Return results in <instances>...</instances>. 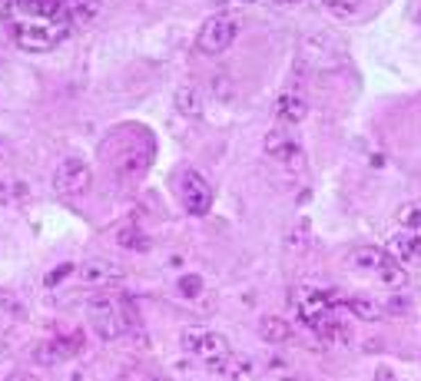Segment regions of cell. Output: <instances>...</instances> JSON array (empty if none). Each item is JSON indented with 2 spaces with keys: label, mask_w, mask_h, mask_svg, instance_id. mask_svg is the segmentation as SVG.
Here are the masks:
<instances>
[{
  "label": "cell",
  "mask_w": 421,
  "mask_h": 381,
  "mask_svg": "<svg viewBox=\"0 0 421 381\" xmlns=\"http://www.w3.org/2000/svg\"><path fill=\"white\" fill-rule=\"evenodd\" d=\"M100 0H3V20L14 40L27 50H50L87 24Z\"/></svg>",
  "instance_id": "obj_1"
},
{
  "label": "cell",
  "mask_w": 421,
  "mask_h": 381,
  "mask_svg": "<svg viewBox=\"0 0 421 381\" xmlns=\"http://www.w3.org/2000/svg\"><path fill=\"white\" fill-rule=\"evenodd\" d=\"M239 24H242V20L236 14H216V17H209V20L203 24L199 37H196V44H199V50H203L206 57H216V53L229 50V46H232V40L239 37Z\"/></svg>",
  "instance_id": "obj_2"
},
{
  "label": "cell",
  "mask_w": 421,
  "mask_h": 381,
  "mask_svg": "<svg viewBox=\"0 0 421 381\" xmlns=\"http://www.w3.org/2000/svg\"><path fill=\"white\" fill-rule=\"evenodd\" d=\"M93 183V172L90 166L83 163V159H63L60 166L53 169V189L60 193V196H80V193H87Z\"/></svg>",
  "instance_id": "obj_3"
},
{
  "label": "cell",
  "mask_w": 421,
  "mask_h": 381,
  "mask_svg": "<svg viewBox=\"0 0 421 381\" xmlns=\"http://www.w3.org/2000/svg\"><path fill=\"white\" fill-rule=\"evenodd\" d=\"M182 345L189 351H196L199 358H206V362H223V358H229L226 335L209 332V328H186L182 332Z\"/></svg>",
  "instance_id": "obj_4"
},
{
  "label": "cell",
  "mask_w": 421,
  "mask_h": 381,
  "mask_svg": "<svg viewBox=\"0 0 421 381\" xmlns=\"http://www.w3.org/2000/svg\"><path fill=\"white\" fill-rule=\"evenodd\" d=\"M182 206L193 215H206L212 209V186L206 183V176L199 169L182 172Z\"/></svg>",
  "instance_id": "obj_5"
},
{
  "label": "cell",
  "mask_w": 421,
  "mask_h": 381,
  "mask_svg": "<svg viewBox=\"0 0 421 381\" xmlns=\"http://www.w3.org/2000/svg\"><path fill=\"white\" fill-rule=\"evenodd\" d=\"M90 325L93 332L103 338V342H113V338L123 332L120 325V308H117V302H110V299H93L90 302Z\"/></svg>",
  "instance_id": "obj_6"
},
{
  "label": "cell",
  "mask_w": 421,
  "mask_h": 381,
  "mask_svg": "<svg viewBox=\"0 0 421 381\" xmlns=\"http://www.w3.org/2000/svg\"><path fill=\"white\" fill-rule=\"evenodd\" d=\"M83 351V335H63V338H50V342H40L33 358L40 365H60V362H70L74 355Z\"/></svg>",
  "instance_id": "obj_7"
},
{
  "label": "cell",
  "mask_w": 421,
  "mask_h": 381,
  "mask_svg": "<svg viewBox=\"0 0 421 381\" xmlns=\"http://www.w3.org/2000/svg\"><path fill=\"white\" fill-rule=\"evenodd\" d=\"M332 302H335L332 292H305L302 302H299V319L316 332L322 321L332 319Z\"/></svg>",
  "instance_id": "obj_8"
},
{
  "label": "cell",
  "mask_w": 421,
  "mask_h": 381,
  "mask_svg": "<svg viewBox=\"0 0 421 381\" xmlns=\"http://www.w3.org/2000/svg\"><path fill=\"white\" fill-rule=\"evenodd\" d=\"M76 275H80L83 285H113V282H123L126 272H123V265L110 259H90L76 269Z\"/></svg>",
  "instance_id": "obj_9"
},
{
  "label": "cell",
  "mask_w": 421,
  "mask_h": 381,
  "mask_svg": "<svg viewBox=\"0 0 421 381\" xmlns=\"http://www.w3.org/2000/svg\"><path fill=\"white\" fill-rule=\"evenodd\" d=\"M388 252H391V259H398V262H418L421 259V236L411 232V229L391 236Z\"/></svg>",
  "instance_id": "obj_10"
},
{
  "label": "cell",
  "mask_w": 421,
  "mask_h": 381,
  "mask_svg": "<svg viewBox=\"0 0 421 381\" xmlns=\"http://www.w3.org/2000/svg\"><path fill=\"white\" fill-rule=\"evenodd\" d=\"M173 103H176V113L189 116V120H199V116L206 113V96H203V93H199V87H193V83L180 87V90H176V96H173Z\"/></svg>",
  "instance_id": "obj_11"
},
{
  "label": "cell",
  "mask_w": 421,
  "mask_h": 381,
  "mask_svg": "<svg viewBox=\"0 0 421 381\" xmlns=\"http://www.w3.org/2000/svg\"><path fill=\"white\" fill-rule=\"evenodd\" d=\"M275 116L286 123V126H299L305 116H309V103L302 100L299 93H282L275 100Z\"/></svg>",
  "instance_id": "obj_12"
},
{
  "label": "cell",
  "mask_w": 421,
  "mask_h": 381,
  "mask_svg": "<svg viewBox=\"0 0 421 381\" xmlns=\"http://www.w3.org/2000/svg\"><path fill=\"white\" fill-rule=\"evenodd\" d=\"M262 150H266V156H272V159H292V156H299V146H295V139L289 136L286 130H272V133H266Z\"/></svg>",
  "instance_id": "obj_13"
},
{
  "label": "cell",
  "mask_w": 421,
  "mask_h": 381,
  "mask_svg": "<svg viewBox=\"0 0 421 381\" xmlns=\"http://www.w3.org/2000/svg\"><path fill=\"white\" fill-rule=\"evenodd\" d=\"M259 335L262 342H269V345H282L292 338V325L286 319H262L259 321Z\"/></svg>",
  "instance_id": "obj_14"
},
{
  "label": "cell",
  "mask_w": 421,
  "mask_h": 381,
  "mask_svg": "<svg viewBox=\"0 0 421 381\" xmlns=\"http://www.w3.org/2000/svg\"><path fill=\"white\" fill-rule=\"evenodd\" d=\"M209 371L223 375V378H249L252 375V362L249 358H236V362L223 358V362H209Z\"/></svg>",
  "instance_id": "obj_15"
},
{
  "label": "cell",
  "mask_w": 421,
  "mask_h": 381,
  "mask_svg": "<svg viewBox=\"0 0 421 381\" xmlns=\"http://www.w3.org/2000/svg\"><path fill=\"white\" fill-rule=\"evenodd\" d=\"M375 272L381 275V282H385L388 289H405V285H408V272L398 265V259H385Z\"/></svg>",
  "instance_id": "obj_16"
},
{
  "label": "cell",
  "mask_w": 421,
  "mask_h": 381,
  "mask_svg": "<svg viewBox=\"0 0 421 381\" xmlns=\"http://www.w3.org/2000/svg\"><path fill=\"white\" fill-rule=\"evenodd\" d=\"M316 335L322 338V342H335V345H345L348 338H352V332H348L342 321H335V315H332L329 321H322V325L316 328Z\"/></svg>",
  "instance_id": "obj_17"
},
{
  "label": "cell",
  "mask_w": 421,
  "mask_h": 381,
  "mask_svg": "<svg viewBox=\"0 0 421 381\" xmlns=\"http://www.w3.org/2000/svg\"><path fill=\"white\" fill-rule=\"evenodd\" d=\"M117 242L123 245V249H133V252H150V239L139 232V229H120L117 232Z\"/></svg>",
  "instance_id": "obj_18"
},
{
  "label": "cell",
  "mask_w": 421,
  "mask_h": 381,
  "mask_svg": "<svg viewBox=\"0 0 421 381\" xmlns=\"http://www.w3.org/2000/svg\"><path fill=\"white\" fill-rule=\"evenodd\" d=\"M385 259H388V256H385L381 249H368V245H365V249H355V252H352V262H355L359 269H378V265H381Z\"/></svg>",
  "instance_id": "obj_19"
},
{
  "label": "cell",
  "mask_w": 421,
  "mask_h": 381,
  "mask_svg": "<svg viewBox=\"0 0 421 381\" xmlns=\"http://www.w3.org/2000/svg\"><path fill=\"white\" fill-rule=\"evenodd\" d=\"M0 312H7L10 319H27V305L17 299L14 292L0 289Z\"/></svg>",
  "instance_id": "obj_20"
},
{
  "label": "cell",
  "mask_w": 421,
  "mask_h": 381,
  "mask_svg": "<svg viewBox=\"0 0 421 381\" xmlns=\"http://www.w3.org/2000/svg\"><path fill=\"white\" fill-rule=\"evenodd\" d=\"M325 7H329L335 17H359V10H361V0H325Z\"/></svg>",
  "instance_id": "obj_21"
},
{
  "label": "cell",
  "mask_w": 421,
  "mask_h": 381,
  "mask_svg": "<svg viewBox=\"0 0 421 381\" xmlns=\"http://www.w3.org/2000/svg\"><path fill=\"white\" fill-rule=\"evenodd\" d=\"M398 222H402V229H411V232L421 236V206H402L398 209Z\"/></svg>",
  "instance_id": "obj_22"
},
{
  "label": "cell",
  "mask_w": 421,
  "mask_h": 381,
  "mask_svg": "<svg viewBox=\"0 0 421 381\" xmlns=\"http://www.w3.org/2000/svg\"><path fill=\"white\" fill-rule=\"evenodd\" d=\"M348 312H352V315H359V319H365V321L378 319V305L368 302V299H352V302H348Z\"/></svg>",
  "instance_id": "obj_23"
},
{
  "label": "cell",
  "mask_w": 421,
  "mask_h": 381,
  "mask_svg": "<svg viewBox=\"0 0 421 381\" xmlns=\"http://www.w3.org/2000/svg\"><path fill=\"white\" fill-rule=\"evenodd\" d=\"M180 295H182V299H196V295H203V275H182V278H180Z\"/></svg>",
  "instance_id": "obj_24"
},
{
  "label": "cell",
  "mask_w": 421,
  "mask_h": 381,
  "mask_svg": "<svg viewBox=\"0 0 421 381\" xmlns=\"http://www.w3.org/2000/svg\"><path fill=\"white\" fill-rule=\"evenodd\" d=\"M70 272H76V269H74V262H63L60 269H53V272L46 275V285H50V289H53V285H60V282H63V278H67Z\"/></svg>",
  "instance_id": "obj_25"
},
{
  "label": "cell",
  "mask_w": 421,
  "mask_h": 381,
  "mask_svg": "<svg viewBox=\"0 0 421 381\" xmlns=\"http://www.w3.org/2000/svg\"><path fill=\"white\" fill-rule=\"evenodd\" d=\"M388 312H408L411 308V302L408 299H402V295H395V299H388V305H385Z\"/></svg>",
  "instance_id": "obj_26"
},
{
  "label": "cell",
  "mask_w": 421,
  "mask_h": 381,
  "mask_svg": "<svg viewBox=\"0 0 421 381\" xmlns=\"http://www.w3.org/2000/svg\"><path fill=\"white\" fill-rule=\"evenodd\" d=\"M239 3H259V0H239Z\"/></svg>",
  "instance_id": "obj_27"
},
{
  "label": "cell",
  "mask_w": 421,
  "mask_h": 381,
  "mask_svg": "<svg viewBox=\"0 0 421 381\" xmlns=\"http://www.w3.org/2000/svg\"><path fill=\"white\" fill-rule=\"evenodd\" d=\"M279 3H295V0H279Z\"/></svg>",
  "instance_id": "obj_28"
},
{
  "label": "cell",
  "mask_w": 421,
  "mask_h": 381,
  "mask_svg": "<svg viewBox=\"0 0 421 381\" xmlns=\"http://www.w3.org/2000/svg\"><path fill=\"white\" fill-rule=\"evenodd\" d=\"M418 20H421V17H418Z\"/></svg>",
  "instance_id": "obj_29"
},
{
  "label": "cell",
  "mask_w": 421,
  "mask_h": 381,
  "mask_svg": "<svg viewBox=\"0 0 421 381\" xmlns=\"http://www.w3.org/2000/svg\"><path fill=\"white\" fill-rule=\"evenodd\" d=\"M0 152H3V150H0Z\"/></svg>",
  "instance_id": "obj_30"
}]
</instances>
